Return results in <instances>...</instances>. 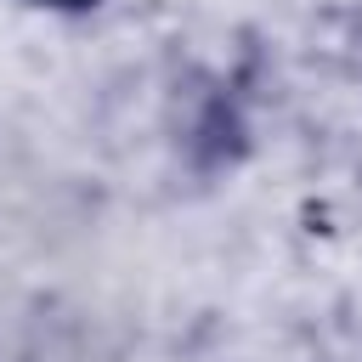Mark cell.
<instances>
[{
	"instance_id": "1",
	"label": "cell",
	"mask_w": 362,
	"mask_h": 362,
	"mask_svg": "<svg viewBox=\"0 0 362 362\" xmlns=\"http://www.w3.org/2000/svg\"><path fill=\"white\" fill-rule=\"evenodd\" d=\"M243 147H249V119H243L238 96H232V90H209V96L192 107L187 130H181L187 164H192V170H232V164L243 158Z\"/></svg>"
},
{
	"instance_id": "2",
	"label": "cell",
	"mask_w": 362,
	"mask_h": 362,
	"mask_svg": "<svg viewBox=\"0 0 362 362\" xmlns=\"http://www.w3.org/2000/svg\"><path fill=\"white\" fill-rule=\"evenodd\" d=\"M28 6H40V11H57V17H85V11H96L102 0H28Z\"/></svg>"
}]
</instances>
